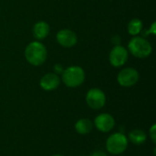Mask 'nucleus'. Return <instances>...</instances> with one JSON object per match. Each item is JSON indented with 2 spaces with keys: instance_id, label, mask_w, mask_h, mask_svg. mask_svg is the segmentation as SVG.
Here are the masks:
<instances>
[{
  "instance_id": "1",
  "label": "nucleus",
  "mask_w": 156,
  "mask_h": 156,
  "mask_svg": "<svg viewBox=\"0 0 156 156\" xmlns=\"http://www.w3.org/2000/svg\"><path fill=\"white\" fill-rule=\"evenodd\" d=\"M48 57L46 47L39 41L30 42L25 49V58L32 66L42 65Z\"/></svg>"
},
{
  "instance_id": "2",
  "label": "nucleus",
  "mask_w": 156,
  "mask_h": 156,
  "mask_svg": "<svg viewBox=\"0 0 156 156\" xmlns=\"http://www.w3.org/2000/svg\"><path fill=\"white\" fill-rule=\"evenodd\" d=\"M128 145L129 141L127 136L121 132L111 134L105 143L107 152L112 155H121L127 150Z\"/></svg>"
},
{
  "instance_id": "3",
  "label": "nucleus",
  "mask_w": 156,
  "mask_h": 156,
  "mask_svg": "<svg viewBox=\"0 0 156 156\" xmlns=\"http://www.w3.org/2000/svg\"><path fill=\"white\" fill-rule=\"evenodd\" d=\"M63 83L69 88L80 87L85 81V71L80 66H70L61 73Z\"/></svg>"
},
{
  "instance_id": "4",
  "label": "nucleus",
  "mask_w": 156,
  "mask_h": 156,
  "mask_svg": "<svg viewBox=\"0 0 156 156\" xmlns=\"http://www.w3.org/2000/svg\"><path fill=\"white\" fill-rule=\"evenodd\" d=\"M128 50L135 58H146L152 54L153 47L146 38L142 37H133L129 41Z\"/></svg>"
},
{
  "instance_id": "5",
  "label": "nucleus",
  "mask_w": 156,
  "mask_h": 156,
  "mask_svg": "<svg viewBox=\"0 0 156 156\" xmlns=\"http://www.w3.org/2000/svg\"><path fill=\"white\" fill-rule=\"evenodd\" d=\"M86 103L92 110H101L106 104V95L103 90L92 88L86 94Z\"/></svg>"
},
{
  "instance_id": "6",
  "label": "nucleus",
  "mask_w": 156,
  "mask_h": 156,
  "mask_svg": "<svg viewBox=\"0 0 156 156\" xmlns=\"http://www.w3.org/2000/svg\"><path fill=\"white\" fill-rule=\"evenodd\" d=\"M140 79L139 72L133 68H125L117 75V82L125 88L134 86Z\"/></svg>"
},
{
  "instance_id": "7",
  "label": "nucleus",
  "mask_w": 156,
  "mask_h": 156,
  "mask_svg": "<svg viewBox=\"0 0 156 156\" xmlns=\"http://www.w3.org/2000/svg\"><path fill=\"white\" fill-rule=\"evenodd\" d=\"M93 125L101 133H110L115 126V119L112 114L103 112L95 117Z\"/></svg>"
},
{
  "instance_id": "8",
  "label": "nucleus",
  "mask_w": 156,
  "mask_h": 156,
  "mask_svg": "<svg viewBox=\"0 0 156 156\" xmlns=\"http://www.w3.org/2000/svg\"><path fill=\"white\" fill-rule=\"evenodd\" d=\"M109 60L112 66L115 68H120L123 66L127 60H128V51L127 49L120 45L115 46L112 48L110 55H109Z\"/></svg>"
},
{
  "instance_id": "9",
  "label": "nucleus",
  "mask_w": 156,
  "mask_h": 156,
  "mask_svg": "<svg viewBox=\"0 0 156 156\" xmlns=\"http://www.w3.org/2000/svg\"><path fill=\"white\" fill-rule=\"evenodd\" d=\"M57 41L64 48H72L77 44L78 37L74 31L65 28L57 33Z\"/></svg>"
},
{
  "instance_id": "10",
  "label": "nucleus",
  "mask_w": 156,
  "mask_h": 156,
  "mask_svg": "<svg viewBox=\"0 0 156 156\" xmlns=\"http://www.w3.org/2000/svg\"><path fill=\"white\" fill-rule=\"evenodd\" d=\"M60 84V78L54 72L45 74L39 81V85L42 90L46 91H52L58 88Z\"/></svg>"
},
{
  "instance_id": "11",
  "label": "nucleus",
  "mask_w": 156,
  "mask_h": 156,
  "mask_svg": "<svg viewBox=\"0 0 156 156\" xmlns=\"http://www.w3.org/2000/svg\"><path fill=\"white\" fill-rule=\"evenodd\" d=\"M33 36L37 40H42L46 38L49 34V26L45 21H38L37 22L32 28Z\"/></svg>"
},
{
  "instance_id": "12",
  "label": "nucleus",
  "mask_w": 156,
  "mask_h": 156,
  "mask_svg": "<svg viewBox=\"0 0 156 156\" xmlns=\"http://www.w3.org/2000/svg\"><path fill=\"white\" fill-rule=\"evenodd\" d=\"M93 127V122L88 118H81L75 123V131L80 135L89 134L92 131Z\"/></svg>"
},
{
  "instance_id": "13",
  "label": "nucleus",
  "mask_w": 156,
  "mask_h": 156,
  "mask_svg": "<svg viewBox=\"0 0 156 156\" xmlns=\"http://www.w3.org/2000/svg\"><path fill=\"white\" fill-rule=\"evenodd\" d=\"M128 141L135 145L144 144L147 141V134L142 129H133L128 133Z\"/></svg>"
},
{
  "instance_id": "14",
  "label": "nucleus",
  "mask_w": 156,
  "mask_h": 156,
  "mask_svg": "<svg viewBox=\"0 0 156 156\" xmlns=\"http://www.w3.org/2000/svg\"><path fill=\"white\" fill-rule=\"evenodd\" d=\"M143 21L139 18H133L132 19L128 25H127V30L128 33L132 36H137L139 35L143 30Z\"/></svg>"
},
{
  "instance_id": "15",
  "label": "nucleus",
  "mask_w": 156,
  "mask_h": 156,
  "mask_svg": "<svg viewBox=\"0 0 156 156\" xmlns=\"http://www.w3.org/2000/svg\"><path fill=\"white\" fill-rule=\"evenodd\" d=\"M149 137L154 144H156V124H153L149 130Z\"/></svg>"
},
{
  "instance_id": "16",
  "label": "nucleus",
  "mask_w": 156,
  "mask_h": 156,
  "mask_svg": "<svg viewBox=\"0 0 156 156\" xmlns=\"http://www.w3.org/2000/svg\"><path fill=\"white\" fill-rule=\"evenodd\" d=\"M53 69H54V73H56L57 75L61 74V73L63 72V70H64L62 65H60V64H56V65L53 67Z\"/></svg>"
},
{
  "instance_id": "17",
  "label": "nucleus",
  "mask_w": 156,
  "mask_h": 156,
  "mask_svg": "<svg viewBox=\"0 0 156 156\" xmlns=\"http://www.w3.org/2000/svg\"><path fill=\"white\" fill-rule=\"evenodd\" d=\"M90 156H108V154H105L102 151H95V152H93Z\"/></svg>"
},
{
  "instance_id": "18",
  "label": "nucleus",
  "mask_w": 156,
  "mask_h": 156,
  "mask_svg": "<svg viewBox=\"0 0 156 156\" xmlns=\"http://www.w3.org/2000/svg\"><path fill=\"white\" fill-rule=\"evenodd\" d=\"M148 33H149V34H151V33H152V34H154H154H155V33H156V30H155V23H154V22L153 23V25H152V27H151V28L149 29V31H148Z\"/></svg>"
},
{
  "instance_id": "19",
  "label": "nucleus",
  "mask_w": 156,
  "mask_h": 156,
  "mask_svg": "<svg viewBox=\"0 0 156 156\" xmlns=\"http://www.w3.org/2000/svg\"><path fill=\"white\" fill-rule=\"evenodd\" d=\"M52 156H64V155H62V154H54V155H52Z\"/></svg>"
},
{
  "instance_id": "20",
  "label": "nucleus",
  "mask_w": 156,
  "mask_h": 156,
  "mask_svg": "<svg viewBox=\"0 0 156 156\" xmlns=\"http://www.w3.org/2000/svg\"><path fill=\"white\" fill-rule=\"evenodd\" d=\"M119 156H124V155H119Z\"/></svg>"
}]
</instances>
